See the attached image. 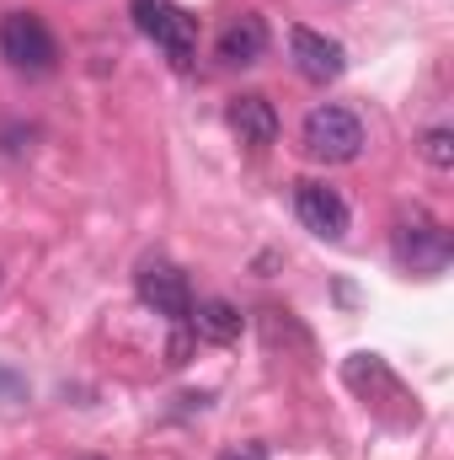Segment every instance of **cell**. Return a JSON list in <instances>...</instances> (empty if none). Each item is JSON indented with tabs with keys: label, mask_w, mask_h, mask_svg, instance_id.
<instances>
[{
	"label": "cell",
	"mask_w": 454,
	"mask_h": 460,
	"mask_svg": "<svg viewBox=\"0 0 454 460\" xmlns=\"http://www.w3.org/2000/svg\"><path fill=\"white\" fill-rule=\"evenodd\" d=\"M188 327H193V338L198 343H214V348H230L240 338V327H246V316L230 305V300H204L193 316H188Z\"/></svg>",
	"instance_id": "8fae6325"
},
{
	"label": "cell",
	"mask_w": 454,
	"mask_h": 460,
	"mask_svg": "<svg viewBox=\"0 0 454 460\" xmlns=\"http://www.w3.org/2000/svg\"><path fill=\"white\" fill-rule=\"evenodd\" d=\"M342 380H347V391H358V396H363V402H374V407H390V402H401L406 412H417V407L406 402L401 380L390 375V364H385L380 353H353V358L342 364Z\"/></svg>",
	"instance_id": "ba28073f"
},
{
	"label": "cell",
	"mask_w": 454,
	"mask_h": 460,
	"mask_svg": "<svg viewBox=\"0 0 454 460\" xmlns=\"http://www.w3.org/2000/svg\"><path fill=\"white\" fill-rule=\"evenodd\" d=\"M0 59L22 75H48L59 65V43L38 11H5L0 16Z\"/></svg>",
	"instance_id": "7a4b0ae2"
},
{
	"label": "cell",
	"mask_w": 454,
	"mask_h": 460,
	"mask_svg": "<svg viewBox=\"0 0 454 460\" xmlns=\"http://www.w3.org/2000/svg\"><path fill=\"white\" fill-rule=\"evenodd\" d=\"M390 246H396V262L412 268V273H444L450 268V230L439 226L428 209H412L401 215L396 230H390Z\"/></svg>",
	"instance_id": "277c9868"
},
{
	"label": "cell",
	"mask_w": 454,
	"mask_h": 460,
	"mask_svg": "<svg viewBox=\"0 0 454 460\" xmlns=\"http://www.w3.org/2000/svg\"><path fill=\"white\" fill-rule=\"evenodd\" d=\"M423 161L433 172H450L454 166V128H428L423 134Z\"/></svg>",
	"instance_id": "7c38bea8"
},
{
	"label": "cell",
	"mask_w": 454,
	"mask_h": 460,
	"mask_svg": "<svg viewBox=\"0 0 454 460\" xmlns=\"http://www.w3.org/2000/svg\"><path fill=\"white\" fill-rule=\"evenodd\" d=\"M134 289H139V300H144L155 316H166V322H188V316H193V289H188L182 268H171V262H161V257L134 273Z\"/></svg>",
	"instance_id": "8992f818"
},
{
	"label": "cell",
	"mask_w": 454,
	"mask_h": 460,
	"mask_svg": "<svg viewBox=\"0 0 454 460\" xmlns=\"http://www.w3.org/2000/svg\"><path fill=\"white\" fill-rule=\"evenodd\" d=\"M220 460H267V445L262 439H246V445H225Z\"/></svg>",
	"instance_id": "9a60e30c"
},
{
	"label": "cell",
	"mask_w": 454,
	"mask_h": 460,
	"mask_svg": "<svg viewBox=\"0 0 454 460\" xmlns=\"http://www.w3.org/2000/svg\"><path fill=\"white\" fill-rule=\"evenodd\" d=\"M262 54H267V22H262V11H240V16H230L225 27H220V38H214V59L230 65V70L257 65Z\"/></svg>",
	"instance_id": "9c48e42d"
},
{
	"label": "cell",
	"mask_w": 454,
	"mask_h": 460,
	"mask_svg": "<svg viewBox=\"0 0 454 460\" xmlns=\"http://www.w3.org/2000/svg\"><path fill=\"white\" fill-rule=\"evenodd\" d=\"M289 59H294L300 81H310V86H332L347 70V49L316 27H289Z\"/></svg>",
	"instance_id": "5b68a950"
},
{
	"label": "cell",
	"mask_w": 454,
	"mask_h": 460,
	"mask_svg": "<svg viewBox=\"0 0 454 460\" xmlns=\"http://www.w3.org/2000/svg\"><path fill=\"white\" fill-rule=\"evenodd\" d=\"M230 128H235L240 145L267 150V145L278 139V108H273L262 92H240V97H230Z\"/></svg>",
	"instance_id": "30bf717a"
},
{
	"label": "cell",
	"mask_w": 454,
	"mask_h": 460,
	"mask_svg": "<svg viewBox=\"0 0 454 460\" xmlns=\"http://www.w3.org/2000/svg\"><path fill=\"white\" fill-rule=\"evenodd\" d=\"M193 348H198L193 327H188V322H171V338H166V364H171V369H182V364L193 358Z\"/></svg>",
	"instance_id": "4fadbf2b"
},
{
	"label": "cell",
	"mask_w": 454,
	"mask_h": 460,
	"mask_svg": "<svg viewBox=\"0 0 454 460\" xmlns=\"http://www.w3.org/2000/svg\"><path fill=\"white\" fill-rule=\"evenodd\" d=\"M0 402H27V380L0 364Z\"/></svg>",
	"instance_id": "5bb4252c"
},
{
	"label": "cell",
	"mask_w": 454,
	"mask_h": 460,
	"mask_svg": "<svg viewBox=\"0 0 454 460\" xmlns=\"http://www.w3.org/2000/svg\"><path fill=\"white\" fill-rule=\"evenodd\" d=\"M294 215L321 241H342L347 235V199L337 188H327V182H294Z\"/></svg>",
	"instance_id": "52a82bcc"
},
{
	"label": "cell",
	"mask_w": 454,
	"mask_h": 460,
	"mask_svg": "<svg viewBox=\"0 0 454 460\" xmlns=\"http://www.w3.org/2000/svg\"><path fill=\"white\" fill-rule=\"evenodd\" d=\"M134 22L171 65H193L198 59V16H188L182 5H171V0H134Z\"/></svg>",
	"instance_id": "3957f363"
},
{
	"label": "cell",
	"mask_w": 454,
	"mask_h": 460,
	"mask_svg": "<svg viewBox=\"0 0 454 460\" xmlns=\"http://www.w3.org/2000/svg\"><path fill=\"white\" fill-rule=\"evenodd\" d=\"M300 145H305V155L321 161V166H347V161H358V150H363V123H358V113H347L337 102H321V108L305 113Z\"/></svg>",
	"instance_id": "6da1fadb"
}]
</instances>
